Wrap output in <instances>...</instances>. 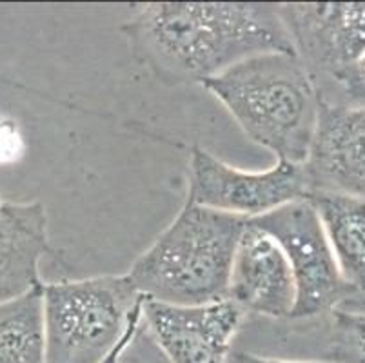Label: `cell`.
Listing matches in <instances>:
<instances>
[{
    "mask_svg": "<svg viewBox=\"0 0 365 363\" xmlns=\"http://www.w3.org/2000/svg\"><path fill=\"white\" fill-rule=\"evenodd\" d=\"M244 316L229 298L205 305L144 298L142 324L168 363H227Z\"/></svg>",
    "mask_w": 365,
    "mask_h": 363,
    "instance_id": "cell-8",
    "label": "cell"
},
{
    "mask_svg": "<svg viewBox=\"0 0 365 363\" xmlns=\"http://www.w3.org/2000/svg\"><path fill=\"white\" fill-rule=\"evenodd\" d=\"M305 195L302 165L278 162L267 171H242L200 148L191 153L187 200L202 208L253 220Z\"/></svg>",
    "mask_w": 365,
    "mask_h": 363,
    "instance_id": "cell-7",
    "label": "cell"
},
{
    "mask_svg": "<svg viewBox=\"0 0 365 363\" xmlns=\"http://www.w3.org/2000/svg\"><path fill=\"white\" fill-rule=\"evenodd\" d=\"M235 363H340L333 359H282V358H265V356L251 354V352H237Z\"/></svg>",
    "mask_w": 365,
    "mask_h": 363,
    "instance_id": "cell-17",
    "label": "cell"
},
{
    "mask_svg": "<svg viewBox=\"0 0 365 363\" xmlns=\"http://www.w3.org/2000/svg\"><path fill=\"white\" fill-rule=\"evenodd\" d=\"M48 215L41 202L0 205V304L42 285Z\"/></svg>",
    "mask_w": 365,
    "mask_h": 363,
    "instance_id": "cell-11",
    "label": "cell"
},
{
    "mask_svg": "<svg viewBox=\"0 0 365 363\" xmlns=\"http://www.w3.org/2000/svg\"><path fill=\"white\" fill-rule=\"evenodd\" d=\"M42 285L0 304V363H46Z\"/></svg>",
    "mask_w": 365,
    "mask_h": 363,
    "instance_id": "cell-13",
    "label": "cell"
},
{
    "mask_svg": "<svg viewBox=\"0 0 365 363\" xmlns=\"http://www.w3.org/2000/svg\"><path fill=\"white\" fill-rule=\"evenodd\" d=\"M247 218L185 200L171 225L142 252L128 276L145 300L205 305L227 298L229 275Z\"/></svg>",
    "mask_w": 365,
    "mask_h": 363,
    "instance_id": "cell-3",
    "label": "cell"
},
{
    "mask_svg": "<svg viewBox=\"0 0 365 363\" xmlns=\"http://www.w3.org/2000/svg\"><path fill=\"white\" fill-rule=\"evenodd\" d=\"M294 51L325 104H345V89L365 56V2L280 4Z\"/></svg>",
    "mask_w": 365,
    "mask_h": 363,
    "instance_id": "cell-5",
    "label": "cell"
},
{
    "mask_svg": "<svg viewBox=\"0 0 365 363\" xmlns=\"http://www.w3.org/2000/svg\"><path fill=\"white\" fill-rule=\"evenodd\" d=\"M133 56L168 84L198 82L262 53H297L280 6L155 2L122 26Z\"/></svg>",
    "mask_w": 365,
    "mask_h": 363,
    "instance_id": "cell-1",
    "label": "cell"
},
{
    "mask_svg": "<svg viewBox=\"0 0 365 363\" xmlns=\"http://www.w3.org/2000/svg\"><path fill=\"white\" fill-rule=\"evenodd\" d=\"M46 363H102L144 307L128 275L42 285Z\"/></svg>",
    "mask_w": 365,
    "mask_h": 363,
    "instance_id": "cell-4",
    "label": "cell"
},
{
    "mask_svg": "<svg viewBox=\"0 0 365 363\" xmlns=\"http://www.w3.org/2000/svg\"><path fill=\"white\" fill-rule=\"evenodd\" d=\"M302 168L307 195L334 193L365 202V104L320 100L317 131Z\"/></svg>",
    "mask_w": 365,
    "mask_h": 363,
    "instance_id": "cell-9",
    "label": "cell"
},
{
    "mask_svg": "<svg viewBox=\"0 0 365 363\" xmlns=\"http://www.w3.org/2000/svg\"><path fill=\"white\" fill-rule=\"evenodd\" d=\"M249 222L277 242L289 264L297 291L291 319L327 316L345 304L349 289L309 200H294Z\"/></svg>",
    "mask_w": 365,
    "mask_h": 363,
    "instance_id": "cell-6",
    "label": "cell"
},
{
    "mask_svg": "<svg viewBox=\"0 0 365 363\" xmlns=\"http://www.w3.org/2000/svg\"><path fill=\"white\" fill-rule=\"evenodd\" d=\"M345 104H365V56L353 71L345 89Z\"/></svg>",
    "mask_w": 365,
    "mask_h": 363,
    "instance_id": "cell-16",
    "label": "cell"
},
{
    "mask_svg": "<svg viewBox=\"0 0 365 363\" xmlns=\"http://www.w3.org/2000/svg\"><path fill=\"white\" fill-rule=\"evenodd\" d=\"M305 198L320 216L341 278L349 289V298L340 309L365 312V202L334 193H309Z\"/></svg>",
    "mask_w": 365,
    "mask_h": 363,
    "instance_id": "cell-12",
    "label": "cell"
},
{
    "mask_svg": "<svg viewBox=\"0 0 365 363\" xmlns=\"http://www.w3.org/2000/svg\"><path fill=\"white\" fill-rule=\"evenodd\" d=\"M327 316L333 362L365 363V312L336 309Z\"/></svg>",
    "mask_w": 365,
    "mask_h": 363,
    "instance_id": "cell-14",
    "label": "cell"
},
{
    "mask_svg": "<svg viewBox=\"0 0 365 363\" xmlns=\"http://www.w3.org/2000/svg\"><path fill=\"white\" fill-rule=\"evenodd\" d=\"M142 315H144V307H142V312L140 315L135 316V319L131 322V325H129V329L125 331V334L122 336V339L117 344V347L113 349L111 354L108 356V358L104 359L102 363H129L128 359V347L133 344V339L137 338L138 331H140L142 327ZM140 363V362H137Z\"/></svg>",
    "mask_w": 365,
    "mask_h": 363,
    "instance_id": "cell-15",
    "label": "cell"
},
{
    "mask_svg": "<svg viewBox=\"0 0 365 363\" xmlns=\"http://www.w3.org/2000/svg\"><path fill=\"white\" fill-rule=\"evenodd\" d=\"M255 144L278 162L304 165L320 115V95L297 53H262L202 82Z\"/></svg>",
    "mask_w": 365,
    "mask_h": 363,
    "instance_id": "cell-2",
    "label": "cell"
},
{
    "mask_svg": "<svg viewBox=\"0 0 365 363\" xmlns=\"http://www.w3.org/2000/svg\"><path fill=\"white\" fill-rule=\"evenodd\" d=\"M227 298L244 312L291 318L294 280L284 252L267 232L247 220L229 275Z\"/></svg>",
    "mask_w": 365,
    "mask_h": 363,
    "instance_id": "cell-10",
    "label": "cell"
}]
</instances>
